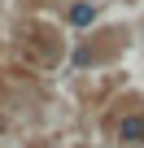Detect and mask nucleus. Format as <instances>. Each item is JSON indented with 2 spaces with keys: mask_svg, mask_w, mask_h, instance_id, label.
Instances as JSON below:
<instances>
[{
  "mask_svg": "<svg viewBox=\"0 0 144 148\" xmlns=\"http://www.w3.org/2000/svg\"><path fill=\"white\" fill-rule=\"evenodd\" d=\"M118 139H122L127 148H140V144H144V118H140V113L127 118V122L118 126Z\"/></svg>",
  "mask_w": 144,
  "mask_h": 148,
  "instance_id": "obj_1",
  "label": "nucleus"
},
{
  "mask_svg": "<svg viewBox=\"0 0 144 148\" xmlns=\"http://www.w3.org/2000/svg\"><path fill=\"white\" fill-rule=\"evenodd\" d=\"M92 18H96V9H92V5H79V9H70V22H74V26H88Z\"/></svg>",
  "mask_w": 144,
  "mask_h": 148,
  "instance_id": "obj_2",
  "label": "nucleus"
}]
</instances>
